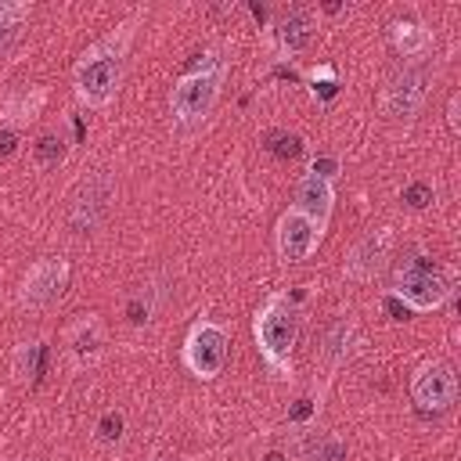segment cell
<instances>
[{
	"mask_svg": "<svg viewBox=\"0 0 461 461\" xmlns=\"http://www.w3.org/2000/svg\"><path fill=\"white\" fill-rule=\"evenodd\" d=\"M148 11H133L130 18L115 22L104 36H97L72 65V94L83 108H108L122 86V68H126V54L133 47L137 25L144 22Z\"/></svg>",
	"mask_w": 461,
	"mask_h": 461,
	"instance_id": "obj_1",
	"label": "cell"
},
{
	"mask_svg": "<svg viewBox=\"0 0 461 461\" xmlns=\"http://www.w3.org/2000/svg\"><path fill=\"white\" fill-rule=\"evenodd\" d=\"M252 342L256 353L263 360V367L281 378L292 382L295 375V346H299V306L292 303L288 292H270L256 313H252Z\"/></svg>",
	"mask_w": 461,
	"mask_h": 461,
	"instance_id": "obj_2",
	"label": "cell"
},
{
	"mask_svg": "<svg viewBox=\"0 0 461 461\" xmlns=\"http://www.w3.org/2000/svg\"><path fill=\"white\" fill-rule=\"evenodd\" d=\"M227 72H230V61L223 58V50L209 47L198 54V61L180 72L169 86V119L176 126H198L212 115L220 94H223V83H227Z\"/></svg>",
	"mask_w": 461,
	"mask_h": 461,
	"instance_id": "obj_3",
	"label": "cell"
},
{
	"mask_svg": "<svg viewBox=\"0 0 461 461\" xmlns=\"http://www.w3.org/2000/svg\"><path fill=\"white\" fill-rule=\"evenodd\" d=\"M389 295L396 303H403V310H411V313H436L454 295V270L414 252L393 270Z\"/></svg>",
	"mask_w": 461,
	"mask_h": 461,
	"instance_id": "obj_4",
	"label": "cell"
},
{
	"mask_svg": "<svg viewBox=\"0 0 461 461\" xmlns=\"http://www.w3.org/2000/svg\"><path fill=\"white\" fill-rule=\"evenodd\" d=\"M227 353H230V324L216 317H198L180 342V364L198 382H212L227 367Z\"/></svg>",
	"mask_w": 461,
	"mask_h": 461,
	"instance_id": "obj_5",
	"label": "cell"
},
{
	"mask_svg": "<svg viewBox=\"0 0 461 461\" xmlns=\"http://www.w3.org/2000/svg\"><path fill=\"white\" fill-rule=\"evenodd\" d=\"M429 83H432L429 61H403V68H396L382 86V112L389 119L411 122L429 97Z\"/></svg>",
	"mask_w": 461,
	"mask_h": 461,
	"instance_id": "obj_6",
	"label": "cell"
},
{
	"mask_svg": "<svg viewBox=\"0 0 461 461\" xmlns=\"http://www.w3.org/2000/svg\"><path fill=\"white\" fill-rule=\"evenodd\" d=\"M68 288V259L65 256H40L25 267L18 281V306L22 310H47Z\"/></svg>",
	"mask_w": 461,
	"mask_h": 461,
	"instance_id": "obj_7",
	"label": "cell"
},
{
	"mask_svg": "<svg viewBox=\"0 0 461 461\" xmlns=\"http://www.w3.org/2000/svg\"><path fill=\"white\" fill-rule=\"evenodd\" d=\"M321 241H324V227H317L295 205H288L274 223V249L285 267H295V263H306L310 256H317Z\"/></svg>",
	"mask_w": 461,
	"mask_h": 461,
	"instance_id": "obj_8",
	"label": "cell"
},
{
	"mask_svg": "<svg viewBox=\"0 0 461 461\" xmlns=\"http://www.w3.org/2000/svg\"><path fill=\"white\" fill-rule=\"evenodd\" d=\"M411 400L425 414H439L457 400V378L447 360H421L411 375Z\"/></svg>",
	"mask_w": 461,
	"mask_h": 461,
	"instance_id": "obj_9",
	"label": "cell"
},
{
	"mask_svg": "<svg viewBox=\"0 0 461 461\" xmlns=\"http://www.w3.org/2000/svg\"><path fill=\"white\" fill-rule=\"evenodd\" d=\"M393 241H396V234H393L389 223L364 230V234L349 245V252H346V259H342V277H349V281H357V285L375 281V274L385 267V259H389V252H393Z\"/></svg>",
	"mask_w": 461,
	"mask_h": 461,
	"instance_id": "obj_10",
	"label": "cell"
},
{
	"mask_svg": "<svg viewBox=\"0 0 461 461\" xmlns=\"http://www.w3.org/2000/svg\"><path fill=\"white\" fill-rule=\"evenodd\" d=\"M112 198H115V184H112V176H108L104 169L90 173V176L76 187V194H72V205H68V227L79 230V234L101 227V220L108 216Z\"/></svg>",
	"mask_w": 461,
	"mask_h": 461,
	"instance_id": "obj_11",
	"label": "cell"
},
{
	"mask_svg": "<svg viewBox=\"0 0 461 461\" xmlns=\"http://www.w3.org/2000/svg\"><path fill=\"white\" fill-rule=\"evenodd\" d=\"M61 339H65V360H68L76 371H83V367H90V364L101 360L108 331H104V321H101L97 313H79V317L65 328Z\"/></svg>",
	"mask_w": 461,
	"mask_h": 461,
	"instance_id": "obj_12",
	"label": "cell"
},
{
	"mask_svg": "<svg viewBox=\"0 0 461 461\" xmlns=\"http://www.w3.org/2000/svg\"><path fill=\"white\" fill-rule=\"evenodd\" d=\"M313 29H317V18L310 7H288L274 18L270 25V36H274V50L281 58H299L310 43H313Z\"/></svg>",
	"mask_w": 461,
	"mask_h": 461,
	"instance_id": "obj_13",
	"label": "cell"
},
{
	"mask_svg": "<svg viewBox=\"0 0 461 461\" xmlns=\"http://www.w3.org/2000/svg\"><path fill=\"white\" fill-rule=\"evenodd\" d=\"M47 101H50V90L43 83H25V86L7 90L0 101V130H11V133L25 130L43 112Z\"/></svg>",
	"mask_w": 461,
	"mask_h": 461,
	"instance_id": "obj_14",
	"label": "cell"
},
{
	"mask_svg": "<svg viewBox=\"0 0 461 461\" xmlns=\"http://www.w3.org/2000/svg\"><path fill=\"white\" fill-rule=\"evenodd\" d=\"M292 205H295L299 212H306L317 227L328 230L331 209H335V180H328V176L306 169V173L299 176V184H295V202H292Z\"/></svg>",
	"mask_w": 461,
	"mask_h": 461,
	"instance_id": "obj_15",
	"label": "cell"
},
{
	"mask_svg": "<svg viewBox=\"0 0 461 461\" xmlns=\"http://www.w3.org/2000/svg\"><path fill=\"white\" fill-rule=\"evenodd\" d=\"M389 40H393V47L403 61H425L432 54V29H425L421 22H411V18L393 22Z\"/></svg>",
	"mask_w": 461,
	"mask_h": 461,
	"instance_id": "obj_16",
	"label": "cell"
},
{
	"mask_svg": "<svg viewBox=\"0 0 461 461\" xmlns=\"http://www.w3.org/2000/svg\"><path fill=\"white\" fill-rule=\"evenodd\" d=\"M353 346H357V321L349 313H339L324 335H321V357L331 364V367H342L349 357H353Z\"/></svg>",
	"mask_w": 461,
	"mask_h": 461,
	"instance_id": "obj_17",
	"label": "cell"
},
{
	"mask_svg": "<svg viewBox=\"0 0 461 461\" xmlns=\"http://www.w3.org/2000/svg\"><path fill=\"white\" fill-rule=\"evenodd\" d=\"M29 18H32L29 0H0V54H7L22 40Z\"/></svg>",
	"mask_w": 461,
	"mask_h": 461,
	"instance_id": "obj_18",
	"label": "cell"
},
{
	"mask_svg": "<svg viewBox=\"0 0 461 461\" xmlns=\"http://www.w3.org/2000/svg\"><path fill=\"white\" fill-rule=\"evenodd\" d=\"M11 371L18 375V382H32L36 371H40V342H18L14 349V360H11Z\"/></svg>",
	"mask_w": 461,
	"mask_h": 461,
	"instance_id": "obj_19",
	"label": "cell"
},
{
	"mask_svg": "<svg viewBox=\"0 0 461 461\" xmlns=\"http://www.w3.org/2000/svg\"><path fill=\"white\" fill-rule=\"evenodd\" d=\"M65 155H68L65 137H58V133H43V137L36 140V162H40V169H54V166H61Z\"/></svg>",
	"mask_w": 461,
	"mask_h": 461,
	"instance_id": "obj_20",
	"label": "cell"
},
{
	"mask_svg": "<svg viewBox=\"0 0 461 461\" xmlns=\"http://www.w3.org/2000/svg\"><path fill=\"white\" fill-rule=\"evenodd\" d=\"M306 83H310V94L313 97H321V94H335L339 90V76H335V68L331 65H313L310 72H306Z\"/></svg>",
	"mask_w": 461,
	"mask_h": 461,
	"instance_id": "obj_21",
	"label": "cell"
},
{
	"mask_svg": "<svg viewBox=\"0 0 461 461\" xmlns=\"http://www.w3.org/2000/svg\"><path fill=\"white\" fill-rule=\"evenodd\" d=\"M310 461H346V443H342L335 432H324V436L313 443Z\"/></svg>",
	"mask_w": 461,
	"mask_h": 461,
	"instance_id": "obj_22",
	"label": "cell"
},
{
	"mask_svg": "<svg viewBox=\"0 0 461 461\" xmlns=\"http://www.w3.org/2000/svg\"><path fill=\"white\" fill-rule=\"evenodd\" d=\"M403 198H407L414 209H425V205L432 202V187H425V184H411V187L403 191Z\"/></svg>",
	"mask_w": 461,
	"mask_h": 461,
	"instance_id": "obj_23",
	"label": "cell"
},
{
	"mask_svg": "<svg viewBox=\"0 0 461 461\" xmlns=\"http://www.w3.org/2000/svg\"><path fill=\"white\" fill-rule=\"evenodd\" d=\"M461 94H450L447 97V126H450V133H461Z\"/></svg>",
	"mask_w": 461,
	"mask_h": 461,
	"instance_id": "obj_24",
	"label": "cell"
},
{
	"mask_svg": "<svg viewBox=\"0 0 461 461\" xmlns=\"http://www.w3.org/2000/svg\"><path fill=\"white\" fill-rule=\"evenodd\" d=\"M151 461H166V457H151Z\"/></svg>",
	"mask_w": 461,
	"mask_h": 461,
	"instance_id": "obj_25",
	"label": "cell"
}]
</instances>
